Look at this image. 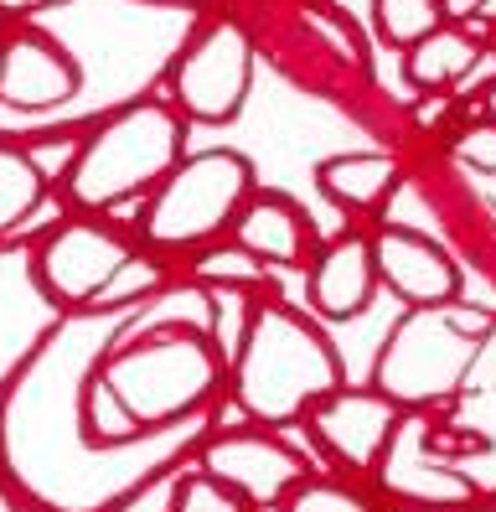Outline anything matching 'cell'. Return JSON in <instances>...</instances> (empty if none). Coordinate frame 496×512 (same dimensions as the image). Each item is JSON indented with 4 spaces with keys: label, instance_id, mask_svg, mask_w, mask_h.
<instances>
[{
    "label": "cell",
    "instance_id": "6da1fadb",
    "mask_svg": "<svg viewBox=\"0 0 496 512\" xmlns=\"http://www.w3.org/2000/svg\"><path fill=\"white\" fill-rule=\"evenodd\" d=\"M176 145H181L176 119L155 104H140L124 119H114L104 135H93V145H83L73 156L68 197L83 207H109L124 192L145 187V176L166 171L176 161Z\"/></svg>",
    "mask_w": 496,
    "mask_h": 512
},
{
    "label": "cell",
    "instance_id": "7a4b0ae2",
    "mask_svg": "<svg viewBox=\"0 0 496 512\" xmlns=\"http://www.w3.org/2000/svg\"><path fill=\"white\" fill-rule=\"evenodd\" d=\"M243 187H248V171L238 161H228V156L197 161L155 197L145 228H150V238H161V244H192V238L217 233L228 223Z\"/></svg>",
    "mask_w": 496,
    "mask_h": 512
},
{
    "label": "cell",
    "instance_id": "3957f363",
    "mask_svg": "<svg viewBox=\"0 0 496 512\" xmlns=\"http://www.w3.org/2000/svg\"><path fill=\"white\" fill-rule=\"evenodd\" d=\"M124 259H130L124 244L114 233H104L99 223H62L47 233V244L31 259V285L52 306H88Z\"/></svg>",
    "mask_w": 496,
    "mask_h": 512
},
{
    "label": "cell",
    "instance_id": "277c9868",
    "mask_svg": "<svg viewBox=\"0 0 496 512\" xmlns=\"http://www.w3.org/2000/svg\"><path fill=\"white\" fill-rule=\"evenodd\" d=\"M248 88V37L238 26L217 21L212 32L192 47V57L176 73V94L181 104L202 114V119H228Z\"/></svg>",
    "mask_w": 496,
    "mask_h": 512
},
{
    "label": "cell",
    "instance_id": "5b68a950",
    "mask_svg": "<svg viewBox=\"0 0 496 512\" xmlns=\"http://www.w3.org/2000/svg\"><path fill=\"white\" fill-rule=\"evenodd\" d=\"M78 88V68L47 37L26 32L0 47V99L16 109H52Z\"/></svg>",
    "mask_w": 496,
    "mask_h": 512
},
{
    "label": "cell",
    "instance_id": "8992f818",
    "mask_svg": "<svg viewBox=\"0 0 496 512\" xmlns=\"http://www.w3.org/2000/svg\"><path fill=\"white\" fill-rule=\"evenodd\" d=\"M207 466H212V476L223 481V487H233V492H243V497H259V502H269V497H279L295 481V456H285L279 445H269V440H254V435H233V440H217L212 450H207Z\"/></svg>",
    "mask_w": 496,
    "mask_h": 512
},
{
    "label": "cell",
    "instance_id": "52a82bcc",
    "mask_svg": "<svg viewBox=\"0 0 496 512\" xmlns=\"http://www.w3.org/2000/svg\"><path fill=\"white\" fill-rule=\"evenodd\" d=\"M310 295L326 316H357L372 295V249L362 238H341L336 249H326L316 264V280H310Z\"/></svg>",
    "mask_w": 496,
    "mask_h": 512
},
{
    "label": "cell",
    "instance_id": "ba28073f",
    "mask_svg": "<svg viewBox=\"0 0 496 512\" xmlns=\"http://www.w3.org/2000/svg\"><path fill=\"white\" fill-rule=\"evenodd\" d=\"M372 259H378V269H383V275H388L403 295H409V300H440V295L455 290V275L445 269V259L434 254V249H424V244H414V238L388 233V238H378Z\"/></svg>",
    "mask_w": 496,
    "mask_h": 512
},
{
    "label": "cell",
    "instance_id": "9c48e42d",
    "mask_svg": "<svg viewBox=\"0 0 496 512\" xmlns=\"http://www.w3.org/2000/svg\"><path fill=\"white\" fill-rule=\"evenodd\" d=\"M238 238H243L238 249H254L264 259L300 264V254H305V223L285 202H254L243 213V223H238Z\"/></svg>",
    "mask_w": 496,
    "mask_h": 512
},
{
    "label": "cell",
    "instance_id": "30bf717a",
    "mask_svg": "<svg viewBox=\"0 0 496 512\" xmlns=\"http://www.w3.org/2000/svg\"><path fill=\"white\" fill-rule=\"evenodd\" d=\"M42 192H47V182L37 176V166L26 161V150L0 140V238H6L31 213V207H37Z\"/></svg>",
    "mask_w": 496,
    "mask_h": 512
},
{
    "label": "cell",
    "instance_id": "8fae6325",
    "mask_svg": "<svg viewBox=\"0 0 496 512\" xmlns=\"http://www.w3.org/2000/svg\"><path fill=\"white\" fill-rule=\"evenodd\" d=\"M476 68V47L465 32H429L419 42V52L409 57V73L419 88H434V83H450V78H465Z\"/></svg>",
    "mask_w": 496,
    "mask_h": 512
},
{
    "label": "cell",
    "instance_id": "7c38bea8",
    "mask_svg": "<svg viewBox=\"0 0 496 512\" xmlns=\"http://www.w3.org/2000/svg\"><path fill=\"white\" fill-rule=\"evenodd\" d=\"M321 182H326V192H336L341 202H378V197L388 192V182H393V161H388V156H372V161H362V156L326 161V166H321Z\"/></svg>",
    "mask_w": 496,
    "mask_h": 512
},
{
    "label": "cell",
    "instance_id": "4fadbf2b",
    "mask_svg": "<svg viewBox=\"0 0 496 512\" xmlns=\"http://www.w3.org/2000/svg\"><path fill=\"white\" fill-rule=\"evenodd\" d=\"M78 419H83V430L93 440H130V435H140L135 414L119 404V388L114 383H88V394L78 404Z\"/></svg>",
    "mask_w": 496,
    "mask_h": 512
},
{
    "label": "cell",
    "instance_id": "5bb4252c",
    "mask_svg": "<svg viewBox=\"0 0 496 512\" xmlns=\"http://www.w3.org/2000/svg\"><path fill=\"white\" fill-rule=\"evenodd\" d=\"M378 21L393 42H424L440 26V0H378Z\"/></svg>",
    "mask_w": 496,
    "mask_h": 512
},
{
    "label": "cell",
    "instance_id": "9a60e30c",
    "mask_svg": "<svg viewBox=\"0 0 496 512\" xmlns=\"http://www.w3.org/2000/svg\"><path fill=\"white\" fill-rule=\"evenodd\" d=\"M150 285H161V264H150V259H124L114 275H109V285L93 295L88 306H93V311H109L114 300H119V306H130V300L145 295Z\"/></svg>",
    "mask_w": 496,
    "mask_h": 512
},
{
    "label": "cell",
    "instance_id": "2e32d148",
    "mask_svg": "<svg viewBox=\"0 0 496 512\" xmlns=\"http://www.w3.org/2000/svg\"><path fill=\"white\" fill-rule=\"evenodd\" d=\"M197 275L202 280H217V285H254L264 269L254 264V254L248 249H212L197 259Z\"/></svg>",
    "mask_w": 496,
    "mask_h": 512
},
{
    "label": "cell",
    "instance_id": "e0dca14e",
    "mask_svg": "<svg viewBox=\"0 0 496 512\" xmlns=\"http://www.w3.org/2000/svg\"><path fill=\"white\" fill-rule=\"evenodd\" d=\"M176 512H243V497L233 487H223L217 476L212 481H186Z\"/></svg>",
    "mask_w": 496,
    "mask_h": 512
},
{
    "label": "cell",
    "instance_id": "ac0fdd59",
    "mask_svg": "<svg viewBox=\"0 0 496 512\" xmlns=\"http://www.w3.org/2000/svg\"><path fill=\"white\" fill-rule=\"evenodd\" d=\"M73 156H78V145H73V140H52V145H31V150H26V161L37 166L42 182H57V176L73 166Z\"/></svg>",
    "mask_w": 496,
    "mask_h": 512
},
{
    "label": "cell",
    "instance_id": "d6986e66",
    "mask_svg": "<svg viewBox=\"0 0 496 512\" xmlns=\"http://www.w3.org/2000/svg\"><path fill=\"white\" fill-rule=\"evenodd\" d=\"M455 156L471 161V166L496 171V125H481V130H471V135H460V140H455Z\"/></svg>",
    "mask_w": 496,
    "mask_h": 512
},
{
    "label": "cell",
    "instance_id": "ffe728a7",
    "mask_svg": "<svg viewBox=\"0 0 496 512\" xmlns=\"http://www.w3.org/2000/svg\"><path fill=\"white\" fill-rule=\"evenodd\" d=\"M295 512H367L352 492H341V487H310L300 502H295Z\"/></svg>",
    "mask_w": 496,
    "mask_h": 512
},
{
    "label": "cell",
    "instance_id": "44dd1931",
    "mask_svg": "<svg viewBox=\"0 0 496 512\" xmlns=\"http://www.w3.org/2000/svg\"><path fill=\"white\" fill-rule=\"evenodd\" d=\"M476 6H481V0H440L445 16H476Z\"/></svg>",
    "mask_w": 496,
    "mask_h": 512
},
{
    "label": "cell",
    "instance_id": "7402d4cb",
    "mask_svg": "<svg viewBox=\"0 0 496 512\" xmlns=\"http://www.w3.org/2000/svg\"><path fill=\"white\" fill-rule=\"evenodd\" d=\"M31 6H47V0H0V11H31Z\"/></svg>",
    "mask_w": 496,
    "mask_h": 512
},
{
    "label": "cell",
    "instance_id": "603a6c76",
    "mask_svg": "<svg viewBox=\"0 0 496 512\" xmlns=\"http://www.w3.org/2000/svg\"><path fill=\"white\" fill-rule=\"evenodd\" d=\"M0 512H21V507H16V497H11L6 487H0Z\"/></svg>",
    "mask_w": 496,
    "mask_h": 512
},
{
    "label": "cell",
    "instance_id": "cb8c5ba5",
    "mask_svg": "<svg viewBox=\"0 0 496 512\" xmlns=\"http://www.w3.org/2000/svg\"><path fill=\"white\" fill-rule=\"evenodd\" d=\"M491 109H496V94H491Z\"/></svg>",
    "mask_w": 496,
    "mask_h": 512
}]
</instances>
